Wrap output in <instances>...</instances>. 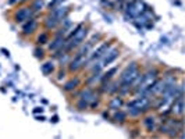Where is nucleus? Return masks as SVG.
<instances>
[{
	"label": "nucleus",
	"mask_w": 185,
	"mask_h": 139,
	"mask_svg": "<svg viewBox=\"0 0 185 139\" xmlns=\"http://www.w3.org/2000/svg\"><path fill=\"white\" fill-rule=\"evenodd\" d=\"M139 75V68L136 63H131L124 71H122L121 77H120V85L121 86H131L134 79Z\"/></svg>",
	"instance_id": "obj_1"
},
{
	"label": "nucleus",
	"mask_w": 185,
	"mask_h": 139,
	"mask_svg": "<svg viewBox=\"0 0 185 139\" xmlns=\"http://www.w3.org/2000/svg\"><path fill=\"white\" fill-rule=\"evenodd\" d=\"M127 15H130L131 18H136L148 10L146 4H145L142 0H132L131 3L127 4Z\"/></svg>",
	"instance_id": "obj_2"
},
{
	"label": "nucleus",
	"mask_w": 185,
	"mask_h": 139,
	"mask_svg": "<svg viewBox=\"0 0 185 139\" xmlns=\"http://www.w3.org/2000/svg\"><path fill=\"white\" fill-rule=\"evenodd\" d=\"M86 64V56L78 53L70 63H68V71L70 72H77L78 70H81Z\"/></svg>",
	"instance_id": "obj_3"
},
{
	"label": "nucleus",
	"mask_w": 185,
	"mask_h": 139,
	"mask_svg": "<svg viewBox=\"0 0 185 139\" xmlns=\"http://www.w3.org/2000/svg\"><path fill=\"white\" fill-rule=\"evenodd\" d=\"M128 106L136 107V109H139V110L143 113V111L149 110V107H150V100H149V99H148L146 96L141 95V97H136V99H134L131 103H128Z\"/></svg>",
	"instance_id": "obj_4"
},
{
	"label": "nucleus",
	"mask_w": 185,
	"mask_h": 139,
	"mask_svg": "<svg viewBox=\"0 0 185 139\" xmlns=\"http://www.w3.org/2000/svg\"><path fill=\"white\" fill-rule=\"evenodd\" d=\"M118 54H120V51H118V49L117 47H113V49H110L109 50L107 49V51L104 53L103 56H102V67H104V65H109L111 61H114L118 57Z\"/></svg>",
	"instance_id": "obj_5"
},
{
	"label": "nucleus",
	"mask_w": 185,
	"mask_h": 139,
	"mask_svg": "<svg viewBox=\"0 0 185 139\" xmlns=\"http://www.w3.org/2000/svg\"><path fill=\"white\" fill-rule=\"evenodd\" d=\"M32 15V10L29 7H23V9H20L17 13L14 14V18L17 22H24V21H28V20L31 18Z\"/></svg>",
	"instance_id": "obj_6"
},
{
	"label": "nucleus",
	"mask_w": 185,
	"mask_h": 139,
	"mask_svg": "<svg viewBox=\"0 0 185 139\" xmlns=\"http://www.w3.org/2000/svg\"><path fill=\"white\" fill-rule=\"evenodd\" d=\"M171 111L180 117L184 114V99H182V96H178L174 99V103H173V106H171Z\"/></svg>",
	"instance_id": "obj_7"
},
{
	"label": "nucleus",
	"mask_w": 185,
	"mask_h": 139,
	"mask_svg": "<svg viewBox=\"0 0 185 139\" xmlns=\"http://www.w3.org/2000/svg\"><path fill=\"white\" fill-rule=\"evenodd\" d=\"M110 47V43H107V42H104V43H102L98 49H95L93 50V53H92V56H90V60H95V59H100L102 56L107 51V49Z\"/></svg>",
	"instance_id": "obj_8"
},
{
	"label": "nucleus",
	"mask_w": 185,
	"mask_h": 139,
	"mask_svg": "<svg viewBox=\"0 0 185 139\" xmlns=\"http://www.w3.org/2000/svg\"><path fill=\"white\" fill-rule=\"evenodd\" d=\"M36 27H38V22H36L34 18H29L27 22L24 24V27H23V33H24V35H29V33H32L34 31H35Z\"/></svg>",
	"instance_id": "obj_9"
},
{
	"label": "nucleus",
	"mask_w": 185,
	"mask_h": 139,
	"mask_svg": "<svg viewBox=\"0 0 185 139\" xmlns=\"http://www.w3.org/2000/svg\"><path fill=\"white\" fill-rule=\"evenodd\" d=\"M122 106H124V100H122V97H120V96L113 97V99L109 102V109H111V110H120Z\"/></svg>",
	"instance_id": "obj_10"
},
{
	"label": "nucleus",
	"mask_w": 185,
	"mask_h": 139,
	"mask_svg": "<svg viewBox=\"0 0 185 139\" xmlns=\"http://www.w3.org/2000/svg\"><path fill=\"white\" fill-rule=\"evenodd\" d=\"M79 97H81L82 100H85V102L89 103V102H92V100H95V93H93V90L90 88H86L81 92Z\"/></svg>",
	"instance_id": "obj_11"
},
{
	"label": "nucleus",
	"mask_w": 185,
	"mask_h": 139,
	"mask_svg": "<svg viewBox=\"0 0 185 139\" xmlns=\"http://www.w3.org/2000/svg\"><path fill=\"white\" fill-rule=\"evenodd\" d=\"M64 43H66V39H64L61 35H57V38L54 39L53 43H50L49 49H50V50H59L60 47L64 46Z\"/></svg>",
	"instance_id": "obj_12"
},
{
	"label": "nucleus",
	"mask_w": 185,
	"mask_h": 139,
	"mask_svg": "<svg viewBox=\"0 0 185 139\" xmlns=\"http://www.w3.org/2000/svg\"><path fill=\"white\" fill-rule=\"evenodd\" d=\"M60 24V21L56 17H54L53 14H50V15H47V18L45 20V25L47 29H53V28H56L57 25Z\"/></svg>",
	"instance_id": "obj_13"
},
{
	"label": "nucleus",
	"mask_w": 185,
	"mask_h": 139,
	"mask_svg": "<svg viewBox=\"0 0 185 139\" xmlns=\"http://www.w3.org/2000/svg\"><path fill=\"white\" fill-rule=\"evenodd\" d=\"M78 85H79V78H72V79H70L67 83H64L63 89L66 92H71V90H74V89L77 88Z\"/></svg>",
	"instance_id": "obj_14"
},
{
	"label": "nucleus",
	"mask_w": 185,
	"mask_h": 139,
	"mask_svg": "<svg viewBox=\"0 0 185 139\" xmlns=\"http://www.w3.org/2000/svg\"><path fill=\"white\" fill-rule=\"evenodd\" d=\"M67 11H68L67 7H59V9H54L53 11H52V14H53L54 17H56V18L61 22V20L66 18V14H67Z\"/></svg>",
	"instance_id": "obj_15"
},
{
	"label": "nucleus",
	"mask_w": 185,
	"mask_h": 139,
	"mask_svg": "<svg viewBox=\"0 0 185 139\" xmlns=\"http://www.w3.org/2000/svg\"><path fill=\"white\" fill-rule=\"evenodd\" d=\"M42 72L45 75H52L54 72V64L52 63V61H46V63H43L41 67Z\"/></svg>",
	"instance_id": "obj_16"
},
{
	"label": "nucleus",
	"mask_w": 185,
	"mask_h": 139,
	"mask_svg": "<svg viewBox=\"0 0 185 139\" xmlns=\"http://www.w3.org/2000/svg\"><path fill=\"white\" fill-rule=\"evenodd\" d=\"M143 124H145V127L148 128L149 132H153V130H154V117H152V116L146 117V118L143 120Z\"/></svg>",
	"instance_id": "obj_17"
},
{
	"label": "nucleus",
	"mask_w": 185,
	"mask_h": 139,
	"mask_svg": "<svg viewBox=\"0 0 185 139\" xmlns=\"http://www.w3.org/2000/svg\"><path fill=\"white\" fill-rule=\"evenodd\" d=\"M114 120L118 121V122H124V121L127 120V114L124 113V111H117V113L114 114Z\"/></svg>",
	"instance_id": "obj_18"
},
{
	"label": "nucleus",
	"mask_w": 185,
	"mask_h": 139,
	"mask_svg": "<svg viewBox=\"0 0 185 139\" xmlns=\"http://www.w3.org/2000/svg\"><path fill=\"white\" fill-rule=\"evenodd\" d=\"M43 0H35V3L32 4V11H41L42 9H43Z\"/></svg>",
	"instance_id": "obj_19"
},
{
	"label": "nucleus",
	"mask_w": 185,
	"mask_h": 139,
	"mask_svg": "<svg viewBox=\"0 0 185 139\" xmlns=\"http://www.w3.org/2000/svg\"><path fill=\"white\" fill-rule=\"evenodd\" d=\"M116 72H117V67H114V68H111L110 71H109V72H106V74H104V77H102V79H103V81H109V79L111 78V77L116 74Z\"/></svg>",
	"instance_id": "obj_20"
},
{
	"label": "nucleus",
	"mask_w": 185,
	"mask_h": 139,
	"mask_svg": "<svg viewBox=\"0 0 185 139\" xmlns=\"http://www.w3.org/2000/svg\"><path fill=\"white\" fill-rule=\"evenodd\" d=\"M47 39H49L47 33H42V35H39V38H38V43L43 45V43H46V42H47Z\"/></svg>",
	"instance_id": "obj_21"
},
{
	"label": "nucleus",
	"mask_w": 185,
	"mask_h": 139,
	"mask_svg": "<svg viewBox=\"0 0 185 139\" xmlns=\"http://www.w3.org/2000/svg\"><path fill=\"white\" fill-rule=\"evenodd\" d=\"M88 104H89V103L88 102H85V100H79V102H78V104H77V107L78 109H79V110H85L86 107H88Z\"/></svg>",
	"instance_id": "obj_22"
},
{
	"label": "nucleus",
	"mask_w": 185,
	"mask_h": 139,
	"mask_svg": "<svg viewBox=\"0 0 185 139\" xmlns=\"http://www.w3.org/2000/svg\"><path fill=\"white\" fill-rule=\"evenodd\" d=\"M35 57H38V59H42V57H43V50H42V49H39V47H36V49H35Z\"/></svg>",
	"instance_id": "obj_23"
},
{
	"label": "nucleus",
	"mask_w": 185,
	"mask_h": 139,
	"mask_svg": "<svg viewBox=\"0 0 185 139\" xmlns=\"http://www.w3.org/2000/svg\"><path fill=\"white\" fill-rule=\"evenodd\" d=\"M59 1H60V0H52V1L49 3V9H50V10L54 9V7L57 6V3H59Z\"/></svg>",
	"instance_id": "obj_24"
},
{
	"label": "nucleus",
	"mask_w": 185,
	"mask_h": 139,
	"mask_svg": "<svg viewBox=\"0 0 185 139\" xmlns=\"http://www.w3.org/2000/svg\"><path fill=\"white\" fill-rule=\"evenodd\" d=\"M38 113H43V107H35L34 109V114H38Z\"/></svg>",
	"instance_id": "obj_25"
},
{
	"label": "nucleus",
	"mask_w": 185,
	"mask_h": 139,
	"mask_svg": "<svg viewBox=\"0 0 185 139\" xmlns=\"http://www.w3.org/2000/svg\"><path fill=\"white\" fill-rule=\"evenodd\" d=\"M50 122H53V124H57L59 122V116H53L50 118Z\"/></svg>",
	"instance_id": "obj_26"
},
{
	"label": "nucleus",
	"mask_w": 185,
	"mask_h": 139,
	"mask_svg": "<svg viewBox=\"0 0 185 139\" xmlns=\"http://www.w3.org/2000/svg\"><path fill=\"white\" fill-rule=\"evenodd\" d=\"M64 77H66V75H64V71H60V72H59V77H57V79L60 81V79L64 78Z\"/></svg>",
	"instance_id": "obj_27"
},
{
	"label": "nucleus",
	"mask_w": 185,
	"mask_h": 139,
	"mask_svg": "<svg viewBox=\"0 0 185 139\" xmlns=\"http://www.w3.org/2000/svg\"><path fill=\"white\" fill-rule=\"evenodd\" d=\"M1 51H3V54H4V56H7V57H9V50H6V49H1Z\"/></svg>",
	"instance_id": "obj_28"
},
{
	"label": "nucleus",
	"mask_w": 185,
	"mask_h": 139,
	"mask_svg": "<svg viewBox=\"0 0 185 139\" xmlns=\"http://www.w3.org/2000/svg\"><path fill=\"white\" fill-rule=\"evenodd\" d=\"M36 118H38V120H39V121H45V120H46V118H45V117H43V116H41V117H36Z\"/></svg>",
	"instance_id": "obj_29"
}]
</instances>
